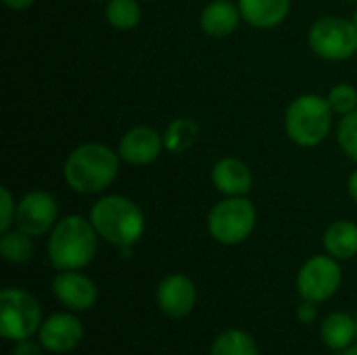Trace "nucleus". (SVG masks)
Returning a JSON list of instances; mask_svg holds the SVG:
<instances>
[{
    "label": "nucleus",
    "mask_w": 357,
    "mask_h": 355,
    "mask_svg": "<svg viewBox=\"0 0 357 355\" xmlns=\"http://www.w3.org/2000/svg\"><path fill=\"white\" fill-rule=\"evenodd\" d=\"M119 153L107 144L86 142L73 149L63 165L67 186L79 195H96L113 184L119 174Z\"/></svg>",
    "instance_id": "1"
},
{
    "label": "nucleus",
    "mask_w": 357,
    "mask_h": 355,
    "mask_svg": "<svg viewBox=\"0 0 357 355\" xmlns=\"http://www.w3.org/2000/svg\"><path fill=\"white\" fill-rule=\"evenodd\" d=\"M48 259L52 268L82 270L86 268L98 249V232L90 220L82 216H67L56 222L48 239Z\"/></svg>",
    "instance_id": "2"
},
{
    "label": "nucleus",
    "mask_w": 357,
    "mask_h": 355,
    "mask_svg": "<svg viewBox=\"0 0 357 355\" xmlns=\"http://www.w3.org/2000/svg\"><path fill=\"white\" fill-rule=\"evenodd\" d=\"M90 222L98 236L117 249L134 247L144 234V213L128 197L109 195L98 199L90 209Z\"/></svg>",
    "instance_id": "3"
},
{
    "label": "nucleus",
    "mask_w": 357,
    "mask_h": 355,
    "mask_svg": "<svg viewBox=\"0 0 357 355\" xmlns=\"http://www.w3.org/2000/svg\"><path fill=\"white\" fill-rule=\"evenodd\" d=\"M333 109L324 96L301 94L297 96L284 113L287 136L305 149L318 146L324 142L333 130Z\"/></svg>",
    "instance_id": "4"
},
{
    "label": "nucleus",
    "mask_w": 357,
    "mask_h": 355,
    "mask_svg": "<svg viewBox=\"0 0 357 355\" xmlns=\"http://www.w3.org/2000/svg\"><path fill=\"white\" fill-rule=\"evenodd\" d=\"M257 224L255 205L245 197H226L215 203L207 216V230L220 245H241L245 243Z\"/></svg>",
    "instance_id": "5"
},
{
    "label": "nucleus",
    "mask_w": 357,
    "mask_h": 355,
    "mask_svg": "<svg viewBox=\"0 0 357 355\" xmlns=\"http://www.w3.org/2000/svg\"><path fill=\"white\" fill-rule=\"evenodd\" d=\"M42 308L38 299L17 287L2 289L0 293V335L6 341L31 339L42 326Z\"/></svg>",
    "instance_id": "6"
},
{
    "label": "nucleus",
    "mask_w": 357,
    "mask_h": 355,
    "mask_svg": "<svg viewBox=\"0 0 357 355\" xmlns=\"http://www.w3.org/2000/svg\"><path fill=\"white\" fill-rule=\"evenodd\" d=\"M312 50L326 61H347L357 52V27L343 17H322L307 33Z\"/></svg>",
    "instance_id": "7"
},
{
    "label": "nucleus",
    "mask_w": 357,
    "mask_h": 355,
    "mask_svg": "<svg viewBox=\"0 0 357 355\" xmlns=\"http://www.w3.org/2000/svg\"><path fill=\"white\" fill-rule=\"evenodd\" d=\"M343 282V270L339 266V259L333 255H314L310 257L299 274H297V291L301 299L324 303L328 301Z\"/></svg>",
    "instance_id": "8"
},
{
    "label": "nucleus",
    "mask_w": 357,
    "mask_h": 355,
    "mask_svg": "<svg viewBox=\"0 0 357 355\" xmlns=\"http://www.w3.org/2000/svg\"><path fill=\"white\" fill-rule=\"evenodd\" d=\"M59 205L50 192L33 190L17 203L15 224L29 236H42L56 226Z\"/></svg>",
    "instance_id": "9"
},
{
    "label": "nucleus",
    "mask_w": 357,
    "mask_h": 355,
    "mask_svg": "<svg viewBox=\"0 0 357 355\" xmlns=\"http://www.w3.org/2000/svg\"><path fill=\"white\" fill-rule=\"evenodd\" d=\"M40 343L50 354H69L84 339V324L77 316L69 312H59L46 318L38 331Z\"/></svg>",
    "instance_id": "10"
},
{
    "label": "nucleus",
    "mask_w": 357,
    "mask_h": 355,
    "mask_svg": "<svg viewBox=\"0 0 357 355\" xmlns=\"http://www.w3.org/2000/svg\"><path fill=\"white\" fill-rule=\"evenodd\" d=\"M52 293L59 303L71 312H86L94 308L98 299V289L94 280L79 270H61L52 278Z\"/></svg>",
    "instance_id": "11"
},
{
    "label": "nucleus",
    "mask_w": 357,
    "mask_h": 355,
    "mask_svg": "<svg viewBox=\"0 0 357 355\" xmlns=\"http://www.w3.org/2000/svg\"><path fill=\"white\" fill-rule=\"evenodd\" d=\"M157 305L159 310L174 320L190 316L197 305V287L184 274H169L157 287Z\"/></svg>",
    "instance_id": "12"
},
{
    "label": "nucleus",
    "mask_w": 357,
    "mask_h": 355,
    "mask_svg": "<svg viewBox=\"0 0 357 355\" xmlns=\"http://www.w3.org/2000/svg\"><path fill=\"white\" fill-rule=\"evenodd\" d=\"M165 146L161 134L153 128L138 126L128 130L119 140V157L130 165H149L153 163Z\"/></svg>",
    "instance_id": "13"
},
{
    "label": "nucleus",
    "mask_w": 357,
    "mask_h": 355,
    "mask_svg": "<svg viewBox=\"0 0 357 355\" xmlns=\"http://www.w3.org/2000/svg\"><path fill=\"white\" fill-rule=\"evenodd\" d=\"M211 182L215 190L226 197H245L253 188V176L249 165L236 157L220 159L211 169Z\"/></svg>",
    "instance_id": "14"
},
{
    "label": "nucleus",
    "mask_w": 357,
    "mask_h": 355,
    "mask_svg": "<svg viewBox=\"0 0 357 355\" xmlns=\"http://www.w3.org/2000/svg\"><path fill=\"white\" fill-rule=\"evenodd\" d=\"M238 10L243 21H247L249 25L270 29L287 19L291 10V0H238Z\"/></svg>",
    "instance_id": "15"
},
{
    "label": "nucleus",
    "mask_w": 357,
    "mask_h": 355,
    "mask_svg": "<svg viewBox=\"0 0 357 355\" xmlns=\"http://www.w3.org/2000/svg\"><path fill=\"white\" fill-rule=\"evenodd\" d=\"M241 10L230 0H213L201 13V27L211 38L230 36L241 23Z\"/></svg>",
    "instance_id": "16"
},
{
    "label": "nucleus",
    "mask_w": 357,
    "mask_h": 355,
    "mask_svg": "<svg viewBox=\"0 0 357 355\" xmlns=\"http://www.w3.org/2000/svg\"><path fill=\"white\" fill-rule=\"evenodd\" d=\"M320 337L324 345L333 352H343L349 345H354L357 339L356 320L345 312H333L328 314L320 324Z\"/></svg>",
    "instance_id": "17"
},
{
    "label": "nucleus",
    "mask_w": 357,
    "mask_h": 355,
    "mask_svg": "<svg viewBox=\"0 0 357 355\" xmlns=\"http://www.w3.org/2000/svg\"><path fill=\"white\" fill-rule=\"evenodd\" d=\"M324 249L335 259H351L357 255V224L339 220L324 232Z\"/></svg>",
    "instance_id": "18"
},
{
    "label": "nucleus",
    "mask_w": 357,
    "mask_h": 355,
    "mask_svg": "<svg viewBox=\"0 0 357 355\" xmlns=\"http://www.w3.org/2000/svg\"><path fill=\"white\" fill-rule=\"evenodd\" d=\"M209 355H259V349L249 333L230 328L215 337Z\"/></svg>",
    "instance_id": "19"
},
{
    "label": "nucleus",
    "mask_w": 357,
    "mask_h": 355,
    "mask_svg": "<svg viewBox=\"0 0 357 355\" xmlns=\"http://www.w3.org/2000/svg\"><path fill=\"white\" fill-rule=\"evenodd\" d=\"M33 236H29L27 232L15 228L8 232H2L0 239V255L8 262V264H27L33 255Z\"/></svg>",
    "instance_id": "20"
},
{
    "label": "nucleus",
    "mask_w": 357,
    "mask_h": 355,
    "mask_svg": "<svg viewBox=\"0 0 357 355\" xmlns=\"http://www.w3.org/2000/svg\"><path fill=\"white\" fill-rule=\"evenodd\" d=\"M105 19L111 27L128 31L140 23L142 8H140L138 0H107Z\"/></svg>",
    "instance_id": "21"
},
{
    "label": "nucleus",
    "mask_w": 357,
    "mask_h": 355,
    "mask_svg": "<svg viewBox=\"0 0 357 355\" xmlns=\"http://www.w3.org/2000/svg\"><path fill=\"white\" fill-rule=\"evenodd\" d=\"M199 134V126L192 119H176L169 123L165 132V146L172 153H184L186 149L192 146L195 138Z\"/></svg>",
    "instance_id": "22"
},
{
    "label": "nucleus",
    "mask_w": 357,
    "mask_h": 355,
    "mask_svg": "<svg viewBox=\"0 0 357 355\" xmlns=\"http://www.w3.org/2000/svg\"><path fill=\"white\" fill-rule=\"evenodd\" d=\"M331 109L339 115H349L357 111V90L349 84H339L335 86L328 96H326Z\"/></svg>",
    "instance_id": "23"
},
{
    "label": "nucleus",
    "mask_w": 357,
    "mask_h": 355,
    "mask_svg": "<svg viewBox=\"0 0 357 355\" xmlns=\"http://www.w3.org/2000/svg\"><path fill=\"white\" fill-rule=\"evenodd\" d=\"M337 140L343 153L357 163V111L343 115L337 128Z\"/></svg>",
    "instance_id": "24"
},
{
    "label": "nucleus",
    "mask_w": 357,
    "mask_h": 355,
    "mask_svg": "<svg viewBox=\"0 0 357 355\" xmlns=\"http://www.w3.org/2000/svg\"><path fill=\"white\" fill-rule=\"evenodd\" d=\"M0 205H2V216H0V232H8L10 226L15 224V213L17 205L13 201V195L6 186L0 188Z\"/></svg>",
    "instance_id": "25"
},
{
    "label": "nucleus",
    "mask_w": 357,
    "mask_h": 355,
    "mask_svg": "<svg viewBox=\"0 0 357 355\" xmlns=\"http://www.w3.org/2000/svg\"><path fill=\"white\" fill-rule=\"evenodd\" d=\"M316 318H318V303L303 299L297 308V320L301 324H312V322H316Z\"/></svg>",
    "instance_id": "26"
},
{
    "label": "nucleus",
    "mask_w": 357,
    "mask_h": 355,
    "mask_svg": "<svg viewBox=\"0 0 357 355\" xmlns=\"http://www.w3.org/2000/svg\"><path fill=\"white\" fill-rule=\"evenodd\" d=\"M42 343H33L31 339H21L15 341L10 355H42Z\"/></svg>",
    "instance_id": "27"
},
{
    "label": "nucleus",
    "mask_w": 357,
    "mask_h": 355,
    "mask_svg": "<svg viewBox=\"0 0 357 355\" xmlns=\"http://www.w3.org/2000/svg\"><path fill=\"white\" fill-rule=\"evenodd\" d=\"M2 2H4V6L10 8V10H25V8H29L36 0H2Z\"/></svg>",
    "instance_id": "28"
},
{
    "label": "nucleus",
    "mask_w": 357,
    "mask_h": 355,
    "mask_svg": "<svg viewBox=\"0 0 357 355\" xmlns=\"http://www.w3.org/2000/svg\"><path fill=\"white\" fill-rule=\"evenodd\" d=\"M347 192H349V197L357 203V169L349 176V180H347Z\"/></svg>",
    "instance_id": "29"
},
{
    "label": "nucleus",
    "mask_w": 357,
    "mask_h": 355,
    "mask_svg": "<svg viewBox=\"0 0 357 355\" xmlns=\"http://www.w3.org/2000/svg\"><path fill=\"white\" fill-rule=\"evenodd\" d=\"M341 355H357V345H349L347 349H343Z\"/></svg>",
    "instance_id": "30"
},
{
    "label": "nucleus",
    "mask_w": 357,
    "mask_h": 355,
    "mask_svg": "<svg viewBox=\"0 0 357 355\" xmlns=\"http://www.w3.org/2000/svg\"><path fill=\"white\" fill-rule=\"evenodd\" d=\"M354 23H356V27H357V8H356V13H354V19H351Z\"/></svg>",
    "instance_id": "31"
},
{
    "label": "nucleus",
    "mask_w": 357,
    "mask_h": 355,
    "mask_svg": "<svg viewBox=\"0 0 357 355\" xmlns=\"http://www.w3.org/2000/svg\"><path fill=\"white\" fill-rule=\"evenodd\" d=\"M349 2H357V0H349Z\"/></svg>",
    "instance_id": "32"
},
{
    "label": "nucleus",
    "mask_w": 357,
    "mask_h": 355,
    "mask_svg": "<svg viewBox=\"0 0 357 355\" xmlns=\"http://www.w3.org/2000/svg\"><path fill=\"white\" fill-rule=\"evenodd\" d=\"M356 324H357V320H356Z\"/></svg>",
    "instance_id": "33"
}]
</instances>
